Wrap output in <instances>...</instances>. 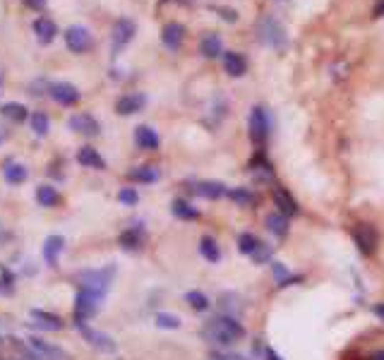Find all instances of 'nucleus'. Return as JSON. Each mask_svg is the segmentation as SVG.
Listing matches in <instances>:
<instances>
[{"instance_id":"f257e3e1","label":"nucleus","mask_w":384,"mask_h":360,"mask_svg":"<svg viewBox=\"0 0 384 360\" xmlns=\"http://www.w3.org/2000/svg\"><path fill=\"white\" fill-rule=\"evenodd\" d=\"M204 339L211 344H218V346H233L238 344L241 339L245 336V329L243 324L238 322L236 317L231 315H221V317H214L209 319L207 326L202 329Z\"/></svg>"},{"instance_id":"f03ea898","label":"nucleus","mask_w":384,"mask_h":360,"mask_svg":"<svg viewBox=\"0 0 384 360\" xmlns=\"http://www.w3.org/2000/svg\"><path fill=\"white\" fill-rule=\"evenodd\" d=\"M111 281H113V267H108V269H96V272L79 274V286H82V291L96 293V296H106Z\"/></svg>"},{"instance_id":"7ed1b4c3","label":"nucleus","mask_w":384,"mask_h":360,"mask_svg":"<svg viewBox=\"0 0 384 360\" xmlns=\"http://www.w3.org/2000/svg\"><path fill=\"white\" fill-rule=\"evenodd\" d=\"M77 331L84 336V341H87L91 349H96V351H101V353H113L116 351V341L108 336V334H101V331H96V329H91V326H87L84 322H77Z\"/></svg>"},{"instance_id":"20e7f679","label":"nucleus","mask_w":384,"mask_h":360,"mask_svg":"<svg viewBox=\"0 0 384 360\" xmlns=\"http://www.w3.org/2000/svg\"><path fill=\"white\" fill-rule=\"evenodd\" d=\"M260 41L274 46V48H283V46H286V34H283V27L276 22L274 17H264L260 22Z\"/></svg>"},{"instance_id":"39448f33","label":"nucleus","mask_w":384,"mask_h":360,"mask_svg":"<svg viewBox=\"0 0 384 360\" xmlns=\"http://www.w3.org/2000/svg\"><path fill=\"white\" fill-rule=\"evenodd\" d=\"M267 135H269L267 110L262 106H255L253 113H250V140H253L257 147H262V144L267 142Z\"/></svg>"},{"instance_id":"423d86ee","label":"nucleus","mask_w":384,"mask_h":360,"mask_svg":"<svg viewBox=\"0 0 384 360\" xmlns=\"http://www.w3.org/2000/svg\"><path fill=\"white\" fill-rule=\"evenodd\" d=\"M103 296H96V293H89V291H82L79 288L77 298H75V319L77 322H84L87 317H91L94 312L98 310V305H101Z\"/></svg>"},{"instance_id":"0eeeda50","label":"nucleus","mask_w":384,"mask_h":360,"mask_svg":"<svg viewBox=\"0 0 384 360\" xmlns=\"http://www.w3.org/2000/svg\"><path fill=\"white\" fill-rule=\"evenodd\" d=\"M65 43H68L72 53H87V51H91V46H94V38H91L89 29L75 24V27L65 31Z\"/></svg>"},{"instance_id":"6e6552de","label":"nucleus","mask_w":384,"mask_h":360,"mask_svg":"<svg viewBox=\"0 0 384 360\" xmlns=\"http://www.w3.org/2000/svg\"><path fill=\"white\" fill-rule=\"evenodd\" d=\"M353 240H355V247H358L365 257H370V254L377 250V231L370 224H355Z\"/></svg>"},{"instance_id":"1a4fd4ad","label":"nucleus","mask_w":384,"mask_h":360,"mask_svg":"<svg viewBox=\"0 0 384 360\" xmlns=\"http://www.w3.org/2000/svg\"><path fill=\"white\" fill-rule=\"evenodd\" d=\"M49 94L58 103H63V106H72V103H77V99H79L77 87H72L70 82H53V84H49Z\"/></svg>"},{"instance_id":"9d476101","label":"nucleus","mask_w":384,"mask_h":360,"mask_svg":"<svg viewBox=\"0 0 384 360\" xmlns=\"http://www.w3.org/2000/svg\"><path fill=\"white\" fill-rule=\"evenodd\" d=\"M29 349L34 353L36 360H68V356H65L61 349H56V346H51V344H44L41 339H31Z\"/></svg>"},{"instance_id":"9b49d317","label":"nucleus","mask_w":384,"mask_h":360,"mask_svg":"<svg viewBox=\"0 0 384 360\" xmlns=\"http://www.w3.org/2000/svg\"><path fill=\"white\" fill-rule=\"evenodd\" d=\"M274 205L279 207V214L286 216V219L298 214V202L293 200V195H290L286 187H274Z\"/></svg>"},{"instance_id":"f8f14e48","label":"nucleus","mask_w":384,"mask_h":360,"mask_svg":"<svg viewBox=\"0 0 384 360\" xmlns=\"http://www.w3.org/2000/svg\"><path fill=\"white\" fill-rule=\"evenodd\" d=\"M70 128L75 130V133H82L84 137H96L98 135V123L94 120L91 115L87 113H77V115H72L70 118Z\"/></svg>"},{"instance_id":"ddd939ff","label":"nucleus","mask_w":384,"mask_h":360,"mask_svg":"<svg viewBox=\"0 0 384 360\" xmlns=\"http://www.w3.org/2000/svg\"><path fill=\"white\" fill-rule=\"evenodd\" d=\"M147 103V96L142 94H128V96H121L116 103V110L121 115H132L137 113V110H142V106Z\"/></svg>"},{"instance_id":"4468645a","label":"nucleus","mask_w":384,"mask_h":360,"mask_svg":"<svg viewBox=\"0 0 384 360\" xmlns=\"http://www.w3.org/2000/svg\"><path fill=\"white\" fill-rule=\"evenodd\" d=\"M183 38H185V27H183V24H178V22H168L166 27H163V31H161V41L166 43L171 51L181 48Z\"/></svg>"},{"instance_id":"2eb2a0df","label":"nucleus","mask_w":384,"mask_h":360,"mask_svg":"<svg viewBox=\"0 0 384 360\" xmlns=\"http://www.w3.org/2000/svg\"><path fill=\"white\" fill-rule=\"evenodd\" d=\"M132 36H135V24L130 22V19H121V22H116L113 27V48H123L125 43L132 41Z\"/></svg>"},{"instance_id":"dca6fc26","label":"nucleus","mask_w":384,"mask_h":360,"mask_svg":"<svg viewBox=\"0 0 384 360\" xmlns=\"http://www.w3.org/2000/svg\"><path fill=\"white\" fill-rule=\"evenodd\" d=\"M195 192L200 195V197H207V200H218L223 197V195L228 192L226 185L223 182H216V180H202L195 185Z\"/></svg>"},{"instance_id":"f3484780","label":"nucleus","mask_w":384,"mask_h":360,"mask_svg":"<svg viewBox=\"0 0 384 360\" xmlns=\"http://www.w3.org/2000/svg\"><path fill=\"white\" fill-rule=\"evenodd\" d=\"M63 247H65V240L61 238V235H49V238H46V243H44V259L49 262L51 267H56L58 264V254L63 252Z\"/></svg>"},{"instance_id":"a211bd4d","label":"nucleus","mask_w":384,"mask_h":360,"mask_svg":"<svg viewBox=\"0 0 384 360\" xmlns=\"http://www.w3.org/2000/svg\"><path fill=\"white\" fill-rule=\"evenodd\" d=\"M77 161L82 163V166H87V168H96V171L106 168V161L101 159V154H98L94 147H82V149H79Z\"/></svg>"},{"instance_id":"6ab92c4d","label":"nucleus","mask_w":384,"mask_h":360,"mask_svg":"<svg viewBox=\"0 0 384 360\" xmlns=\"http://www.w3.org/2000/svg\"><path fill=\"white\" fill-rule=\"evenodd\" d=\"M118 243H121L125 250H140L142 243H144V233L142 228H128L125 233H121V238H118Z\"/></svg>"},{"instance_id":"aec40b11","label":"nucleus","mask_w":384,"mask_h":360,"mask_svg":"<svg viewBox=\"0 0 384 360\" xmlns=\"http://www.w3.org/2000/svg\"><path fill=\"white\" fill-rule=\"evenodd\" d=\"M223 68H226L231 77H241L248 70V63H245L241 53H223Z\"/></svg>"},{"instance_id":"412c9836","label":"nucleus","mask_w":384,"mask_h":360,"mask_svg":"<svg viewBox=\"0 0 384 360\" xmlns=\"http://www.w3.org/2000/svg\"><path fill=\"white\" fill-rule=\"evenodd\" d=\"M31 317L36 319V326H41L44 331H61L63 329V322L61 317L51 315V312H41V310H34Z\"/></svg>"},{"instance_id":"4be33fe9","label":"nucleus","mask_w":384,"mask_h":360,"mask_svg":"<svg viewBox=\"0 0 384 360\" xmlns=\"http://www.w3.org/2000/svg\"><path fill=\"white\" fill-rule=\"evenodd\" d=\"M34 31H36V36H39V41H41V43H51L53 38H56V34H58V27L51 22L49 17H41V19H36V22H34Z\"/></svg>"},{"instance_id":"5701e85b","label":"nucleus","mask_w":384,"mask_h":360,"mask_svg":"<svg viewBox=\"0 0 384 360\" xmlns=\"http://www.w3.org/2000/svg\"><path fill=\"white\" fill-rule=\"evenodd\" d=\"M135 142L140 144L142 149H156L158 147V135L147 125H140L135 130Z\"/></svg>"},{"instance_id":"b1692460","label":"nucleus","mask_w":384,"mask_h":360,"mask_svg":"<svg viewBox=\"0 0 384 360\" xmlns=\"http://www.w3.org/2000/svg\"><path fill=\"white\" fill-rule=\"evenodd\" d=\"M36 202L41 207H56L58 202H61V195H58V190L51 187V185H39L36 187Z\"/></svg>"},{"instance_id":"393cba45","label":"nucleus","mask_w":384,"mask_h":360,"mask_svg":"<svg viewBox=\"0 0 384 360\" xmlns=\"http://www.w3.org/2000/svg\"><path fill=\"white\" fill-rule=\"evenodd\" d=\"M128 178L135 180V182H154V180H158V168H154V166H137V168H132V171L128 173Z\"/></svg>"},{"instance_id":"a878e982","label":"nucleus","mask_w":384,"mask_h":360,"mask_svg":"<svg viewBox=\"0 0 384 360\" xmlns=\"http://www.w3.org/2000/svg\"><path fill=\"white\" fill-rule=\"evenodd\" d=\"M200 252H202V257L209 259V262H218V259H221V250H218L216 240L211 238V235H204V238L200 240Z\"/></svg>"},{"instance_id":"bb28decb","label":"nucleus","mask_w":384,"mask_h":360,"mask_svg":"<svg viewBox=\"0 0 384 360\" xmlns=\"http://www.w3.org/2000/svg\"><path fill=\"white\" fill-rule=\"evenodd\" d=\"M267 228L276 235V238H283V235L288 233V219L281 214H269L267 216Z\"/></svg>"},{"instance_id":"cd10ccee","label":"nucleus","mask_w":384,"mask_h":360,"mask_svg":"<svg viewBox=\"0 0 384 360\" xmlns=\"http://www.w3.org/2000/svg\"><path fill=\"white\" fill-rule=\"evenodd\" d=\"M200 51H202V56H207V58L221 56V38H218L216 34H207V36L202 38Z\"/></svg>"},{"instance_id":"c85d7f7f","label":"nucleus","mask_w":384,"mask_h":360,"mask_svg":"<svg viewBox=\"0 0 384 360\" xmlns=\"http://www.w3.org/2000/svg\"><path fill=\"white\" fill-rule=\"evenodd\" d=\"M173 216H178V219H185V221H192L200 216V212H197L195 207L188 205L185 200H176L173 202Z\"/></svg>"},{"instance_id":"c756f323","label":"nucleus","mask_w":384,"mask_h":360,"mask_svg":"<svg viewBox=\"0 0 384 360\" xmlns=\"http://www.w3.org/2000/svg\"><path fill=\"white\" fill-rule=\"evenodd\" d=\"M260 245L262 243L255 238L253 233H243L241 238H238V250H241L243 254H250V257H253V254L257 252V247H260Z\"/></svg>"},{"instance_id":"7c9ffc66","label":"nucleus","mask_w":384,"mask_h":360,"mask_svg":"<svg viewBox=\"0 0 384 360\" xmlns=\"http://www.w3.org/2000/svg\"><path fill=\"white\" fill-rule=\"evenodd\" d=\"M228 197L233 200V202H238V205H243V207H250V205H255L257 202V197L250 190H245V187H233V190H228Z\"/></svg>"},{"instance_id":"2f4dec72","label":"nucleus","mask_w":384,"mask_h":360,"mask_svg":"<svg viewBox=\"0 0 384 360\" xmlns=\"http://www.w3.org/2000/svg\"><path fill=\"white\" fill-rule=\"evenodd\" d=\"M26 168L22 166V163H10L8 168H5V178H8V182H12V185H19V182L26 180Z\"/></svg>"},{"instance_id":"473e14b6","label":"nucleus","mask_w":384,"mask_h":360,"mask_svg":"<svg viewBox=\"0 0 384 360\" xmlns=\"http://www.w3.org/2000/svg\"><path fill=\"white\" fill-rule=\"evenodd\" d=\"M0 113H3L5 118H10V120H15V123H22L26 118V108L22 106V103H5V106L0 108Z\"/></svg>"},{"instance_id":"72a5a7b5","label":"nucleus","mask_w":384,"mask_h":360,"mask_svg":"<svg viewBox=\"0 0 384 360\" xmlns=\"http://www.w3.org/2000/svg\"><path fill=\"white\" fill-rule=\"evenodd\" d=\"M185 300L190 303L192 310H200L202 312V310H207V307H209V298L204 296V293H200V291H190L188 296H185Z\"/></svg>"},{"instance_id":"f704fd0d","label":"nucleus","mask_w":384,"mask_h":360,"mask_svg":"<svg viewBox=\"0 0 384 360\" xmlns=\"http://www.w3.org/2000/svg\"><path fill=\"white\" fill-rule=\"evenodd\" d=\"M156 326H161V329H178V326H181V319L176 315H168V312H158Z\"/></svg>"},{"instance_id":"c9c22d12","label":"nucleus","mask_w":384,"mask_h":360,"mask_svg":"<svg viewBox=\"0 0 384 360\" xmlns=\"http://www.w3.org/2000/svg\"><path fill=\"white\" fill-rule=\"evenodd\" d=\"M31 130L41 137V135H46L49 133V118H46L44 113H34L31 115Z\"/></svg>"},{"instance_id":"e433bc0d","label":"nucleus","mask_w":384,"mask_h":360,"mask_svg":"<svg viewBox=\"0 0 384 360\" xmlns=\"http://www.w3.org/2000/svg\"><path fill=\"white\" fill-rule=\"evenodd\" d=\"M118 200H121L123 202V205H137V200H140V197H137V192H135V190H123V192L121 195H118Z\"/></svg>"},{"instance_id":"4c0bfd02","label":"nucleus","mask_w":384,"mask_h":360,"mask_svg":"<svg viewBox=\"0 0 384 360\" xmlns=\"http://www.w3.org/2000/svg\"><path fill=\"white\" fill-rule=\"evenodd\" d=\"M12 291V274L3 272L0 274V293H10Z\"/></svg>"},{"instance_id":"58836bf2","label":"nucleus","mask_w":384,"mask_h":360,"mask_svg":"<svg viewBox=\"0 0 384 360\" xmlns=\"http://www.w3.org/2000/svg\"><path fill=\"white\" fill-rule=\"evenodd\" d=\"M26 5H29V8H34V10H41L46 5V0H26Z\"/></svg>"},{"instance_id":"ea45409f","label":"nucleus","mask_w":384,"mask_h":360,"mask_svg":"<svg viewBox=\"0 0 384 360\" xmlns=\"http://www.w3.org/2000/svg\"><path fill=\"white\" fill-rule=\"evenodd\" d=\"M373 15H375V17H384V0H380V3L375 5Z\"/></svg>"},{"instance_id":"a19ab883","label":"nucleus","mask_w":384,"mask_h":360,"mask_svg":"<svg viewBox=\"0 0 384 360\" xmlns=\"http://www.w3.org/2000/svg\"><path fill=\"white\" fill-rule=\"evenodd\" d=\"M370 360H384V351H377V353H373V356H370Z\"/></svg>"},{"instance_id":"79ce46f5","label":"nucleus","mask_w":384,"mask_h":360,"mask_svg":"<svg viewBox=\"0 0 384 360\" xmlns=\"http://www.w3.org/2000/svg\"><path fill=\"white\" fill-rule=\"evenodd\" d=\"M267 358H269V360H281V358H279V356H276V353H274V351H271V349H267Z\"/></svg>"},{"instance_id":"37998d69","label":"nucleus","mask_w":384,"mask_h":360,"mask_svg":"<svg viewBox=\"0 0 384 360\" xmlns=\"http://www.w3.org/2000/svg\"><path fill=\"white\" fill-rule=\"evenodd\" d=\"M375 315L384 317V305H375Z\"/></svg>"},{"instance_id":"c03bdc74","label":"nucleus","mask_w":384,"mask_h":360,"mask_svg":"<svg viewBox=\"0 0 384 360\" xmlns=\"http://www.w3.org/2000/svg\"><path fill=\"white\" fill-rule=\"evenodd\" d=\"M181 3H192V0H181Z\"/></svg>"}]
</instances>
